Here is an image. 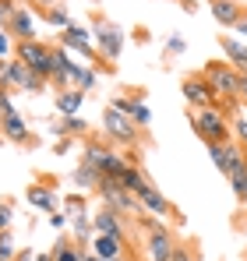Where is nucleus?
Here are the masks:
<instances>
[{
  "mask_svg": "<svg viewBox=\"0 0 247 261\" xmlns=\"http://www.w3.org/2000/svg\"><path fill=\"white\" fill-rule=\"evenodd\" d=\"M202 74H205L208 85H212L219 106H223V102H230V106L240 102V71H237L233 64H226V60H208Z\"/></svg>",
  "mask_w": 247,
  "mask_h": 261,
  "instance_id": "f257e3e1",
  "label": "nucleus"
},
{
  "mask_svg": "<svg viewBox=\"0 0 247 261\" xmlns=\"http://www.w3.org/2000/svg\"><path fill=\"white\" fill-rule=\"evenodd\" d=\"M191 127H194V134H198L205 145H219V141H230L233 124L226 120L223 106L212 102V106H205V110H194V113H191Z\"/></svg>",
  "mask_w": 247,
  "mask_h": 261,
  "instance_id": "f03ea898",
  "label": "nucleus"
},
{
  "mask_svg": "<svg viewBox=\"0 0 247 261\" xmlns=\"http://www.w3.org/2000/svg\"><path fill=\"white\" fill-rule=\"evenodd\" d=\"M53 46L39 43V39H25V43H14V60H21L39 82H50L53 78Z\"/></svg>",
  "mask_w": 247,
  "mask_h": 261,
  "instance_id": "7ed1b4c3",
  "label": "nucleus"
},
{
  "mask_svg": "<svg viewBox=\"0 0 247 261\" xmlns=\"http://www.w3.org/2000/svg\"><path fill=\"white\" fill-rule=\"evenodd\" d=\"M99 201H103V208H110V212H117V216H124V219L141 212L138 194H131L120 180H110V176L99 180Z\"/></svg>",
  "mask_w": 247,
  "mask_h": 261,
  "instance_id": "20e7f679",
  "label": "nucleus"
},
{
  "mask_svg": "<svg viewBox=\"0 0 247 261\" xmlns=\"http://www.w3.org/2000/svg\"><path fill=\"white\" fill-rule=\"evenodd\" d=\"M103 130H106L110 141H117V145H138V138H141V127H138L131 117L117 113L113 106H106V113H103Z\"/></svg>",
  "mask_w": 247,
  "mask_h": 261,
  "instance_id": "39448f33",
  "label": "nucleus"
},
{
  "mask_svg": "<svg viewBox=\"0 0 247 261\" xmlns=\"http://www.w3.org/2000/svg\"><path fill=\"white\" fill-rule=\"evenodd\" d=\"M208 159L215 163V170L226 176H233L237 170H244V148L237 141H219V145H208Z\"/></svg>",
  "mask_w": 247,
  "mask_h": 261,
  "instance_id": "423d86ee",
  "label": "nucleus"
},
{
  "mask_svg": "<svg viewBox=\"0 0 247 261\" xmlns=\"http://www.w3.org/2000/svg\"><path fill=\"white\" fill-rule=\"evenodd\" d=\"M180 92H184V99H187L191 110H205V106L215 102V92H212V85L205 82V74H191V78H184Z\"/></svg>",
  "mask_w": 247,
  "mask_h": 261,
  "instance_id": "0eeeda50",
  "label": "nucleus"
},
{
  "mask_svg": "<svg viewBox=\"0 0 247 261\" xmlns=\"http://www.w3.org/2000/svg\"><path fill=\"white\" fill-rule=\"evenodd\" d=\"M95 49L106 57V60H117L124 53V32L117 25H106V21H99L95 25Z\"/></svg>",
  "mask_w": 247,
  "mask_h": 261,
  "instance_id": "6e6552de",
  "label": "nucleus"
},
{
  "mask_svg": "<svg viewBox=\"0 0 247 261\" xmlns=\"http://www.w3.org/2000/svg\"><path fill=\"white\" fill-rule=\"evenodd\" d=\"M7 32L14 43H25V39H36V21H32V11L29 7H14L7 18H4Z\"/></svg>",
  "mask_w": 247,
  "mask_h": 261,
  "instance_id": "1a4fd4ad",
  "label": "nucleus"
},
{
  "mask_svg": "<svg viewBox=\"0 0 247 261\" xmlns=\"http://www.w3.org/2000/svg\"><path fill=\"white\" fill-rule=\"evenodd\" d=\"M92 229L103 233V237H117V240H127V226H124V216L110 212V208H95L92 212Z\"/></svg>",
  "mask_w": 247,
  "mask_h": 261,
  "instance_id": "9d476101",
  "label": "nucleus"
},
{
  "mask_svg": "<svg viewBox=\"0 0 247 261\" xmlns=\"http://www.w3.org/2000/svg\"><path fill=\"white\" fill-rule=\"evenodd\" d=\"M173 247H177V237L166 226H152V233H149V261H169Z\"/></svg>",
  "mask_w": 247,
  "mask_h": 261,
  "instance_id": "9b49d317",
  "label": "nucleus"
},
{
  "mask_svg": "<svg viewBox=\"0 0 247 261\" xmlns=\"http://www.w3.org/2000/svg\"><path fill=\"white\" fill-rule=\"evenodd\" d=\"M138 205H141V212H149V216H156V219L173 216V205L166 201V194L156 187V184H149V187L138 194Z\"/></svg>",
  "mask_w": 247,
  "mask_h": 261,
  "instance_id": "f8f14e48",
  "label": "nucleus"
},
{
  "mask_svg": "<svg viewBox=\"0 0 247 261\" xmlns=\"http://www.w3.org/2000/svg\"><path fill=\"white\" fill-rule=\"evenodd\" d=\"M208 11H212V18H215L219 25H226V29H237V25L244 21V7H240L237 0H208Z\"/></svg>",
  "mask_w": 247,
  "mask_h": 261,
  "instance_id": "ddd939ff",
  "label": "nucleus"
},
{
  "mask_svg": "<svg viewBox=\"0 0 247 261\" xmlns=\"http://www.w3.org/2000/svg\"><path fill=\"white\" fill-rule=\"evenodd\" d=\"M0 134H4L11 145H25V141H29V124L21 120V113H18V110H4Z\"/></svg>",
  "mask_w": 247,
  "mask_h": 261,
  "instance_id": "4468645a",
  "label": "nucleus"
},
{
  "mask_svg": "<svg viewBox=\"0 0 247 261\" xmlns=\"http://www.w3.org/2000/svg\"><path fill=\"white\" fill-rule=\"evenodd\" d=\"M60 46L64 49H75V53H82L85 60H95V46L88 43V32L85 29H78V25H71V29H64V36H60Z\"/></svg>",
  "mask_w": 247,
  "mask_h": 261,
  "instance_id": "2eb2a0df",
  "label": "nucleus"
},
{
  "mask_svg": "<svg viewBox=\"0 0 247 261\" xmlns=\"http://www.w3.org/2000/svg\"><path fill=\"white\" fill-rule=\"evenodd\" d=\"M88 251L92 254H99V258L106 261H117L127 254V240H117V237H103V233H95L92 237V244H88Z\"/></svg>",
  "mask_w": 247,
  "mask_h": 261,
  "instance_id": "dca6fc26",
  "label": "nucleus"
},
{
  "mask_svg": "<svg viewBox=\"0 0 247 261\" xmlns=\"http://www.w3.org/2000/svg\"><path fill=\"white\" fill-rule=\"evenodd\" d=\"M46 82H39L21 60H11V88H21V92H39Z\"/></svg>",
  "mask_w": 247,
  "mask_h": 261,
  "instance_id": "f3484780",
  "label": "nucleus"
},
{
  "mask_svg": "<svg viewBox=\"0 0 247 261\" xmlns=\"http://www.w3.org/2000/svg\"><path fill=\"white\" fill-rule=\"evenodd\" d=\"M219 46H223V53H226V64H233L240 74L247 71V46L240 39H233V36H219Z\"/></svg>",
  "mask_w": 247,
  "mask_h": 261,
  "instance_id": "a211bd4d",
  "label": "nucleus"
},
{
  "mask_svg": "<svg viewBox=\"0 0 247 261\" xmlns=\"http://www.w3.org/2000/svg\"><path fill=\"white\" fill-rule=\"evenodd\" d=\"M25 198H29V205L39 208V212H57V198H53V191L42 187V184H32V187L25 191Z\"/></svg>",
  "mask_w": 247,
  "mask_h": 261,
  "instance_id": "6ab92c4d",
  "label": "nucleus"
},
{
  "mask_svg": "<svg viewBox=\"0 0 247 261\" xmlns=\"http://www.w3.org/2000/svg\"><path fill=\"white\" fill-rule=\"evenodd\" d=\"M82 99H85V92H78V88H64V92H57V113H60V117H78Z\"/></svg>",
  "mask_w": 247,
  "mask_h": 261,
  "instance_id": "aec40b11",
  "label": "nucleus"
},
{
  "mask_svg": "<svg viewBox=\"0 0 247 261\" xmlns=\"http://www.w3.org/2000/svg\"><path fill=\"white\" fill-rule=\"evenodd\" d=\"M110 152H113V148H106L103 141H88V145H85V152H82V163H85V166H92V170H99V166L106 163V155H110Z\"/></svg>",
  "mask_w": 247,
  "mask_h": 261,
  "instance_id": "412c9836",
  "label": "nucleus"
},
{
  "mask_svg": "<svg viewBox=\"0 0 247 261\" xmlns=\"http://www.w3.org/2000/svg\"><path fill=\"white\" fill-rule=\"evenodd\" d=\"M71 180H75V187H82V191H99V180H103V173L82 163V166L75 170V176H71Z\"/></svg>",
  "mask_w": 247,
  "mask_h": 261,
  "instance_id": "4be33fe9",
  "label": "nucleus"
},
{
  "mask_svg": "<svg viewBox=\"0 0 247 261\" xmlns=\"http://www.w3.org/2000/svg\"><path fill=\"white\" fill-rule=\"evenodd\" d=\"M120 184L127 187V191H131V194H141V191H145V187H149L152 180H149V176L141 173L138 166H127V170L120 173Z\"/></svg>",
  "mask_w": 247,
  "mask_h": 261,
  "instance_id": "5701e85b",
  "label": "nucleus"
},
{
  "mask_svg": "<svg viewBox=\"0 0 247 261\" xmlns=\"http://www.w3.org/2000/svg\"><path fill=\"white\" fill-rule=\"evenodd\" d=\"M127 166H131V163L124 159L120 152H110V155H106V163L99 166V173H103V176H110V180H120V173L127 170Z\"/></svg>",
  "mask_w": 247,
  "mask_h": 261,
  "instance_id": "b1692460",
  "label": "nucleus"
},
{
  "mask_svg": "<svg viewBox=\"0 0 247 261\" xmlns=\"http://www.w3.org/2000/svg\"><path fill=\"white\" fill-rule=\"evenodd\" d=\"M82 247L75 244V240H57V247H53V261H82Z\"/></svg>",
  "mask_w": 247,
  "mask_h": 261,
  "instance_id": "393cba45",
  "label": "nucleus"
},
{
  "mask_svg": "<svg viewBox=\"0 0 247 261\" xmlns=\"http://www.w3.org/2000/svg\"><path fill=\"white\" fill-rule=\"evenodd\" d=\"M127 117H131V120H134L138 127H149V124H152V110L145 106V99H141V92L134 95V102H131V113H127Z\"/></svg>",
  "mask_w": 247,
  "mask_h": 261,
  "instance_id": "a878e982",
  "label": "nucleus"
},
{
  "mask_svg": "<svg viewBox=\"0 0 247 261\" xmlns=\"http://www.w3.org/2000/svg\"><path fill=\"white\" fill-rule=\"evenodd\" d=\"M0 261H18V244H14V233H0Z\"/></svg>",
  "mask_w": 247,
  "mask_h": 261,
  "instance_id": "bb28decb",
  "label": "nucleus"
},
{
  "mask_svg": "<svg viewBox=\"0 0 247 261\" xmlns=\"http://www.w3.org/2000/svg\"><path fill=\"white\" fill-rule=\"evenodd\" d=\"M42 18H46L50 25H57V29H71V25H75V21H71V14H67V11H60V7H46V11H42Z\"/></svg>",
  "mask_w": 247,
  "mask_h": 261,
  "instance_id": "cd10ccee",
  "label": "nucleus"
},
{
  "mask_svg": "<svg viewBox=\"0 0 247 261\" xmlns=\"http://www.w3.org/2000/svg\"><path fill=\"white\" fill-rule=\"evenodd\" d=\"M230 187H233V194H237V201H240V198H244V191H247V166L230 176Z\"/></svg>",
  "mask_w": 247,
  "mask_h": 261,
  "instance_id": "c85d7f7f",
  "label": "nucleus"
},
{
  "mask_svg": "<svg viewBox=\"0 0 247 261\" xmlns=\"http://www.w3.org/2000/svg\"><path fill=\"white\" fill-rule=\"evenodd\" d=\"M237 145H247V106L244 102L237 110Z\"/></svg>",
  "mask_w": 247,
  "mask_h": 261,
  "instance_id": "c756f323",
  "label": "nucleus"
},
{
  "mask_svg": "<svg viewBox=\"0 0 247 261\" xmlns=\"http://www.w3.org/2000/svg\"><path fill=\"white\" fill-rule=\"evenodd\" d=\"M85 120L82 117H67V124H57V134H82Z\"/></svg>",
  "mask_w": 247,
  "mask_h": 261,
  "instance_id": "7c9ffc66",
  "label": "nucleus"
},
{
  "mask_svg": "<svg viewBox=\"0 0 247 261\" xmlns=\"http://www.w3.org/2000/svg\"><path fill=\"white\" fill-rule=\"evenodd\" d=\"M11 226H14V205L4 201V205H0V233H7Z\"/></svg>",
  "mask_w": 247,
  "mask_h": 261,
  "instance_id": "2f4dec72",
  "label": "nucleus"
},
{
  "mask_svg": "<svg viewBox=\"0 0 247 261\" xmlns=\"http://www.w3.org/2000/svg\"><path fill=\"white\" fill-rule=\"evenodd\" d=\"M169 261H194V251H191V247H184V244H177V247H173V254H169Z\"/></svg>",
  "mask_w": 247,
  "mask_h": 261,
  "instance_id": "473e14b6",
  "label": "nucleus"
},
{
  "mask_svg": "<svg viewBox=\"0 0 247 261\" xmlns=\"http://www.w3.org/2000/svg\"><path fill=\"white\" fill-rule=\"evenodd\" d=\"M67 212H71V216H88V212H85V201L78 198V194L67 198Z\"/></svg>",
  "mask_w": 247,
  "mask_h": 261,
  "instance_id": "72a5a7b5",
  "label": "nucleus"
},
{
  "mask_svg": "<svg viewBox=\"0 0 247 261\" xmlns=\"http://www.w3.org/2000/svg\"><path fill=\"white\" fill-rule=\"evenodd\" d=\"M11 49H14V39H11L7 32H0V60H7V57H11Z\"/></svg>",
  "mask_w": 247,
  "mask_h": 261,
  "instance_id": "f704fd0d",
  "label": "nucleus"
},
{
  "mask_svg": "<svg viewBox=\"0 0 247 261\" xmlns=\"http://www.w3.org/2000/svg\"><path fill=\"white\" fill-rule=\"evenodd\" d=\"M0 88H11V60H0Z\"/></svg>",
  "mask_w": 247,
  "mask_h": 261,
  "instance_id": "c9c22d12",
  "label": "nucleus"
},
{
  "mask_svg": "<svg viewBox=\"0 0 247 261\" xmlns=\"http://www.w3.org/2000/svg\"><path fill=\"white\" fill-rule=\"evenodd\" d=\"M50 222H53V229H64L67 216H60V212H50Z\"/></svg>",
  "mask_w": 247,
  "mask_h": 261,
  "instance_id": "e433bc0d",
  "label": "nucleus"
},
{
  "mask_svg": "<svg viewBox=\"0 0 247 261\" xmlns=\"http://www.w3.org/2000/svg\"><path fill=\"white\" fill-rule=\"evenodd\" d=\"M166 49H169V53H184V39H169Z\"/></svg>",
  "mask_w": 247,
  "mask_h": 261,
  "instance_id": "4c0bfd02",
  "label": "nucleus"
},
{
  "mask_svg": "<svg viewBox=\"0 0 247 261\" xmlns=\"http://www.w3.org/2000/svg\"><path fill=\"white\" fill-rule=\"evenodd\" d=\"M240 102L247 106V74H240Z\"/></svg>",
  "mask_w": 247,
  "mask_h": 261,
  "instance_id": "58836bf2",
  "label": "nucleus"
},
{
  "mask_svg": "<svg viewBox=\"0 0 247 261\" xmlns=\"http://www.w3.org/2000/svg\"><path fill=\"white\" fill-rule=\"evenodd\" d=\"M67 148H71V138H67V141H57V148H53V152H57V155H64Z\"/></svg>",
  "mask_w": 247,
  "mask_h": 261,
  "instance_id": "ea45409f",
  "label": "nucleus"
},
{
  "mask_svg": "<svg viewBox=\"0 0 247 261\" xmlns=\"http://www.w3.org/2000/svg\"><path fill=\"white\" fill-rule=\"evenodd\" d=\"M82 261H106V258H99V254H92V251H85V254H82Z\"/></svg>",
  "mask_w": 247,
  "mask_h": 261,
  "instance_id": "a19ab883",
  "label": "nucleus"
},
{
  "mask_svg": "<svg viewBox=\"0 0 247 261\" xmlns=\"http://www.w3.org/2000/svg\"><path fill=\"white\" fill-rule=\"evenodd\" d=\"M237 36H247V18L240 21V25H237Z\"/></svg>",
  "mask_w": 247,
  "mask_h": 261,
  "instance_id": "79ce46f5",
  "label": "nucleus"
},
{
  "mask_svg": "<svg viewBox=\"0 0 247 261\" xmlns=\"http://www.w3.org/2000/svg\"><path fill=\"white\" fill-rule=\"evenodd\" d=\"M32 261H53V254H42V251H39V254H36Z\"/></svg>",
  "mask_w": 247,
  "mask_h": 261,
  "instance_id": "37998d69",
  "label": "nucleus"
},
{
  "mask_svg": "<svg viewBox=\"0 0 247 261\" xmlns=\"http://www.w3.org/2000/svg\"><path fill=\"white\" fill-rule=\"evenodd\" d=\"M240 148H244V163H247V145H240Z\"/></svg>",
  "mask_w": 247,
  "mask_h": 261,
  "instance_id": "c03bdc74",
  "label": "nucleus"
},
{
  "mask_svg": "<svg viewBox=\"0 0 247 261\" xmlns=\"http://www.w3.org/2000/svg\"><path fill=\"white\" fill-rule=\"evenodd\" d=\"M240 201H244V208H247V191H244V198H240Z\"/></svg>",
  "mask_w": 247,
  "mask_h": 261,
  "instance_id": "a18cd8bd",
  "label": "nucleus"
},
{
  "mask_svg": "<svg viewBox=\"0 0 247 261\" xmlns=\"http://www.w3.org/2000/svg\"><path fill=\"white\" fill-rule=\"evenodd\" d=\"M117 261H134V258H127V254H124V258H117Z\"/></svg>",
  "mask_w": 247,
  "mask_h": 261,
  "instance_id": "49530a36",
  "label": "nucleus"
},
{
  "mask_svg": "<svg viewBox=\"0 0 247 261\" xmlns=\"http://www.w3.org/2000/svg\"><path fill=\"white\" fill-rule=\"evenodd\" d=\"M0 120H4V110H0Z\"/></svg>",
  "mask_w": 247,
  "mask_h": 261,
  "instance_id": "de8ad7c7",
  "label": "nucleus"
},
{
  "mask_svg": "<svg viewBox=\"0 0 247 261\" xmlns=\"http://www.w3.org/2000/svg\"><path fill=\"white\" fill-rule=\"evenodd\" d=\"M244 74H247V71H244Z\"/></svg>",
  "mask_w": 247,
  "mask_h": 261,
  "instance_id": "09e8293b",
  "label": "nucleus"
}]
</instances>
